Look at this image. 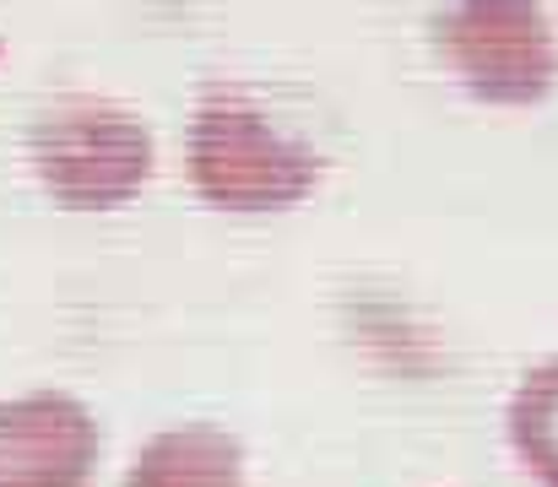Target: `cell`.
<instances>
[{
	"instance_id": "obj_1",
	"label": "cell",
	"mask_w": 558,
	"mask_h": 487,
	"mask_svg": "<svg viewBox=\"0 0 558 487\" xmlns=\"http://www.w3.org/2000/svg\"><path fill=\"white\" fill-rule=\"evenodd\" d=\"M185 179L201 206L228 217H277L299 211L320 179L326 158L282 131L244 87H206L185 136Z\"/></svg>"
},
{
	"instance_id": "obj_2",
	"label": "cell",
	"mask_w": 558,
	"mask_h": 487,
	"mask_svg": "<svg viewBox=\"0 0 558 487\" xmlns=\"http://www.w3.org/2000/svg\"><path fill=\"white\" fill-rule=\"evenodd\" d=\"M27 168L60 211H120L153 184L158 147L142 114L76 93L27 125Z\"/></svg>"
},
{
	"instance_id": "obj_3",
	"label": "cell",
	"mask_w": 558,
	"mask_h": 487,
	"mask_svg": "<svg viewBox=\"0 0 558 487\" xmlns=\"http://www.w3.org/2000/svg\"><path fill=\"white\" fill-rule=\"evenodd\" d=\"M439 60L488 109H537L558 87V27L548 0H456L434 22Z\"/></svg>"
},
{
	"instance_id": "obj_4",
	"label": "cell",
	"mask_w": 558,
	"mask_h": 487,
	"mask_svg": "<svg viewBox=\"0 0 558 487\" xmlns=\"http://www.w3.org/2000/svg\"><path fill=\"white\" fill-rule=\"evenodd\" d=\"M104 455L93 406L71 390L0 395V487H87Z\"/></svg>"
},
{
	"instance_id": "obj_5",
	"label": "cell",
	"mask_w": 558,
	"mask_h": 487,
	"mask_svg": "<svg viewBox=\"0 0 558 487\" xmlns=\"http://www.w3.org/2000/svg\"><path fill=\"white\" fill-rule=\"evenodd\" d=\"M120 487H250V455L217 423H169L136 445Z\"/></svg>"
},
{
	"instance_id": "obj_6",
	"label": "cell",
	"mask_w": 558,
	"mask_h": 487,
	"mask_svg": "<svg viewBox=\"0 0 558 487\" xmlns=\"http://www.w3.org/2000/svg\"><path fill=\"white\" fill-rule=\"evenodd\" d=\"M505 439L532 483L558 487V352L532 363L521 374V385L510 390Z\"/></svg>"
}]
</instances>
